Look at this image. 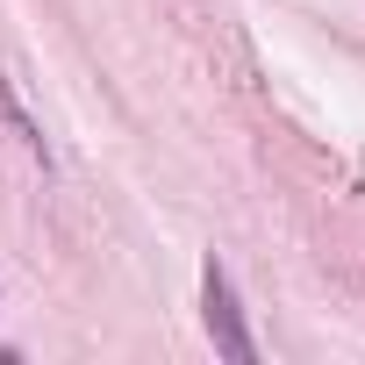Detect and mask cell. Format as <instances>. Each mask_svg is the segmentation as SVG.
<instances>
[{"mask_svg":"<svg viewBox=\"0 0 365 365\" xmlns=\"http://www.w3.org/2000/svg\"><path fill=\"white\" fill-rule=\"evenodd\" d=\"M201 315H208V336H215V351L230 358V365H251L258 358V344H251V329H244V308H237V287H230V272L208 258V272H201Z\"/></svg>","mask_w":365,"mask_h":365,"instance_id":"obj_1","label":"cell"},{"mask_svg":"<svg viewBox=\"0 0 365 365\" xmlns=\"http://www.w3.org/2000/svg\"><path fill=\"white\" fill-rule=\"evenodd\" d=\"M0 122H8V129L22 136V150H29V158H43V165H51V143H43V129L29 122V108L15 101V86H8V79H0Z\"/></svg>","mask_w":365,"mask_h":365,"instance_id":"obj_2","label":"cell"}]
</instances>
